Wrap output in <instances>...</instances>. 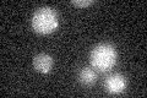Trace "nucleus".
Segmentation results:
<instances>
[{
	"mask_svg": "<svg viewBox=\"0 0 147 98\" xmlns=\"http://www.w3.org/2000/svg\"><path fill=\"white\" fill-rule=\"evenodd\" d=\"M90 63L92 68L98 71H109L117 63V50L109 43H100L96 45L90 54Z\"/></svg>",
	"mask_w": 147,
	"mask_h": 98,
	"instance_id": "nucleus-1",
	"label": "nucleus"
},
{
	"mask_svg": "<svg viewBox=\"0 0 147 98\" xmlns=\"http://www.w3.org/2000/svg\"><path fill=\"white\" fill-rule=\"evenodd\" d=\"M58 16L53 7L43 6L32 16V28L39 34H48L57 30Z\"/></svg>",
	"mask_w": 147,
	"mask_h": 98,
	"instance_id": "nucleus-2",
	"label": "nucleus"
},
{
	"mask_svg": "<svg viewBox=\"0 0 147 98\" xmlns=\"http://www.w3.org/2000/svg\"><path fill=\"white\" fill-rule=\"evenodd\" d=\"M105 91L110 95H119L126 87V78L121 74H113L108 76L104 81Z\"/></svg>",
	"mask_w": 147,
	"mask_h": 98,
	"instance_id": "nucleus-3",
	"label": "nucleus"
},
{
	"mask_svg": "<svg viewBox=\"0 0 147 98\" xmlns=\"http://www.w3.org/2000/svg\"><path fill=\"white\" fill-rule=\"evenodd\" d=\"M54 60L49 54L40 53L33 58V68L40 74H48L53 68Z\"/></svg>",
	"mask_w": 147,
	"mask_h": 98,
	"instance_id": "nucleus-4",
	"label": "nucleus"
},
{
	"mask_svg": "<svg viewBox=\"0 0 147 98\" xmlns=\"http://www.w3.org/2000/svg\"><path fill=\"white\" fill-rule=\"evenodd\" d=\"M97 80V74L92 68H84L79 72V81L85 86L93 85Z\"/></svg>",
	"mask_w": 147,
	"mask_h": 98,
	"instance_id": "nucleus-5",
	"label": "nucleus"
},
{
	"mask_svg": "<svg viewBox=\"0 0 147 98\" xmlns=\"http://www.w3.org/2000/svg\"><path fill=\"white\" fill-rule=\"evenodd\" d=\"M93 3H94L93 0H72L71 1L72 5L76 7H87V6L92 5Z\"/></svg>",
	"mask_w": 147,
	"mask_h": 98,
	"instance_id": "nucleus-6",
	"label": "nucleus"
}]
</instances>
